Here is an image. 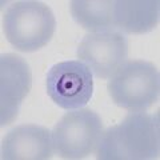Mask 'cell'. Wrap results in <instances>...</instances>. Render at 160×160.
<instances>
[{
    "label": "cell",
    "instance_id": "cell-8",
    "mask_svg": "<svg viewBox=\"0 0 160 160\" xmlns=\"http://www.w3.org/2000/svg\"><path fill=\"white\" fill-rule=\"evenodd\" d=\"M49 129L36 124L18 126L2 142L3 160H47L52 158Z\"/></svg>",
    "mask_w": 160,
    "mask_h": 160
},
{
    "label": "cell",
    "instance_id": "cell-4",
    "mask_svg": "<svg viewBox=\"0 0 160 160\" xmlns=\"http://www.w3.org/2000/svg\"><path fill=\"white\" fill-rule=\"evenodd\" d=\"M103 133V122L88 108L67 112L51 132L53 149L63 159H84L98 147Z\"/></svg>",
    "mask_w": 160,
    "mask_h": 160
},
{
    "label": "cell",
    "instance_id": "cell-3",
    "mask_svg": "<svg viewBox=\"0 0 160 160\" xmlns=\"http://www.w3.org/2000/svg\"><path fill=\"white\" fill-rule=\"evenodd\" d=\"M108 93L116 106L129 112H146L159 100V69L144 60H127L108 82Z\"/></svg>",
    "mask_w": 160,
    "mask_h": 160
},
{
    "label": "cell",
    "instance_id": "cell-6",
    "mask_svg": "<svg viewBox=\"0 0 160 160\" xmlns=\"http://www.w3.org/2000/svg\"><path fill=\"white\" fill-rule=\"evenodd\" d=\"M128 43L123 33L89 32L78 47V58L99 79H108L127 62Z\"/></svg>",
    "mask_w": 160,
    "mask_h": 160
},
{
    "label": "cell",
    "instance_id": "cell-1",
    "mask_svg": "<svg viewBox=\"0 0 160 160\" xmlns=\"http://www.w3.org/2000/svg\"><path fill=\"white\" fill-rule=\"evenodd\" d=\"M159 152V113L131 112L122 123L102 133L96 159L148 160L158 159Z\"/></svg>",
    "mask_w": 160,
    "mask_h": 160
},
{
    "label": "cell",
    "instance_id": "cell-10",
    "mask_svg": "<svg viewBox=\"0 0 160 160\" xmlns=\"http://www.w3.org/2000/svg\"><path fill=\"white\" fill-rule=\"evenodd\" d=\"M112 0H73L69 4L71 15L80 27L89 32L113 31Z\"/></svg>",
    "mask_w": 160,
    "mask_h": 160
},
{
    "label": "cell",
    "instance_id": "cell-7",
    "mask_svg": "<svg viewBox=\"0 0 160 160\" xmlns=\"http://www.w3.org/2000/svg\"><path fill=\"white\" fill-rule=\"evenodd\" d=\"M32 86L28 63L16 53L0 56V126L6 127L16 119L19 108Z\"/></svg>",
    "mask_w": 160,
    "mask_h": 160
},
{
    "label": "cell",
    "instance_id": "cell-2",
    "mask_svg": "<svg viewBox=\"0 0 160 160\" xmlns=\"http://www.w3.org/2000/svg\"><path fill=\"white\" fill-rule=\"evenodd\" d=\"M56 20L47 4L35 0H20L7 8L3 18L4 35L13 48L33 52L51 42Z\"/></svg>",
    "mask_w": 160,
    "mask_h": 160
},
{
    "label": "cell",
    "instance_id": "cell-5",
    "mask_svg": "<svg viewBox=\"0 0 160 160\" xmlns=\"http://www.w3.org/2000/svg\"><path fill=\"white\" fill-rule=\"evenodd\" d=\"M46 89L60 108L67 111L83 108L93 95L92 71L82 60L60 62L49 68Z\"/></svg>",
    "mask_w": 160,
    "mask_h": 160
},
{
    "label": "cell",
    "instance_id": "cell-9",
    "mask_svg": "<svg viewBox=\"0 0 160 160\" xmlns=\"http://www.w3.org/2000/svg\"><path fill=\"white\" fill-rule=\"evenodd\" d=\"M159 0H115L113 27L129 35H143L158 27Z\"/></svg>",
    "mask_w": 160,
    "mask_h": 160
}]
</instances>
